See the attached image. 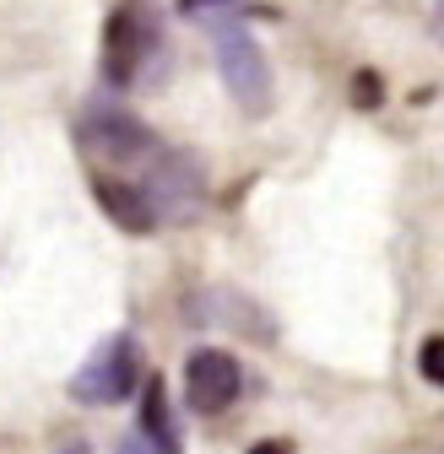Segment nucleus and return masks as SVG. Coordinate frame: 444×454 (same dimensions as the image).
<instances>
[{"label": "nucleus", "instance_id": "obj_1", "mask_svg": "<svg viewBox=\"0 0 444 454\" xmlns=\"http://www.w3.org/2000/svg\"><path fill=\"white\" fill-rule=\"evenodd\" d=\"M195 22H206L211 49H217L222 87L239 98V108H244V114H271L276 82H271V66H266V49H260L255 33L244 27V12H234V0H228V6H217V12H206V17H195Z\"/></svg>", "mask_w": 444, "mask_h": 454}, {"label": "nucleus", "instance_id": "obj_2", "mask_svg": "<svg viewBox=\"0 0 444 454\" xmlns=\"http://www.w3.org/2000/svg\"><path fill=\"white\" fill-rule=\"evenodd\" d=\"M163 54V12L152 0H120L103 22V82L136 87Z\"/></svg>", "mask_w": 444, "mask_h": 454}, {"label": "nucleus", "instance_id": "obj_3", "mask_svg": "<svg viewBox=\"0 0 444 454\" xmlns=\"http://www.w3.org/2000/svg\"><path fill=\"white\" fill-rule=\"evenodd\" d=\"M147 384V357H141V340L131 330H115L103 347L71 373V401L76 406H125L131 395Z\"/></svg>", "mask_w": 444, "mask_h": 454}, {"label": "nucleus", "instance_id": "obj_4", "mask_svg": "<svg viewBox=\"0 0 444 454\" xmlns=\"http://www.w3.org/2000/svg\"><path fill=\"white\" fill-rule=\"evenodd\" d=\"M141 190L152 195L157 222H190V216L206 206V168H201V157H190V152L157 146V152L147 157Z\"/></svg>", "mask_w": 444, "mask_h": 454}, {"label": "nucleus", "instance_id": "obj_5", "mask_svg": "<svg viewBox=\"0 0 444 454\" xmlns=\"http://www.w3.org/2000/svg\"><path fill=\"white\" fill-rule=\"evenodd\" d=\"M82 146L92 157H108V162H147L157 152V130L147 120H136L131 108L120 103H87V120H82Z\"/></svg>", "mask_w": 444, "mask_h": 454}, {"label": "nucleus", "instance_id": "obj_6", "mask_svg": "<svg viewBox=\"0 0 444 454\" xmlns=\"http://www.w3.org/2000/svg\"><path fill=\"white\" fill-rule=\"evenodd\" d=\"M239 389H244V368H239L234 352L201 347V352L185 357V401H190V411L217 417V411H228L239 401Z\"/></svg>", "mask_w": 444, "mask_h": 454}, {"label": "nucleus", "instance_id": "obj_7", "mask_svg": "<svg viewBox=\"0 0 444 454\" xmlns=\"http://www.w3.org/2000/svg\"><path fill=\"white\" fill-rule=\"evenodd\" d=\"M92 184V200L103 206V216L120 227V233H136V239H147V233H157V206H152V195L141 190V184H131V179H115V174H92L87 179Z\"/></svg>", "mask_w": 444, "mask_h": 454}, {"label": "nucleus", "instance_id": "obj_8", "mask_svg": "<svg viewBox=\"0 0 444 454\" xmlns=\"http://www.w3.org/2000/svg\"><path fill=\"white\" fill-rule=\"evenodd\" d=\"M157 454H185V438H179V422H174V401H169V384L157 373H147L141 384V422H136Z\"/></svg>", "mask_w": 444, "mask_h": 454}, {"label": "nucleus", "instance_id": "obj_9", "mask_svg": "<svg viewBox=\"0 0 444 454\" xmlns=\"http://www.w3.org/2000/svg\"><path fill=\"white\" fill-rule=\"evenodd\" d=\"M417 373L444 389V335H428L423 347H417Z\"/></svg>", "mask_w": 444, "mask_h": 454}, {"label": "nucleus", "instance_id": "obj_10", "mask_svg": "<svg viewBox=\"0 0 444 454\" xmlns=\"http://www.w3.org/2000/svg\"><path fill=\"white\" fill-rule=\"evenodd\" d=\"M379 92H385V87H379L374 71H358V76H353V103H358V108H379Z\"/></svg>", "mask_w": 444, "mask_h": 454}, {"label": "nucleus", "instance_id": "obj_11", "mask_svg": "<svg viewBox=\"0 0 444 454\" xmlns=\"http://www.w3.org/2000/svg\"><path fill=\"white\" fill-rule=\"evenodd\" d=\"M120 454H157V449H152V438H147V433L136 427V433H125V443H120Z\"/></svg>", "mask_w": 444, "mask_h": 454}, {"label": "nucleus", "instance_id": "obj_12", "mask_svg": "<svg viewBox=\"0 0 444 454\" xmlns=\"http://www.w3.org/2000/svg\"><path fill=\"white\" fill-rule=\"evenodd\" d=\"M217 6H228V0H179L185 17H206V12H217Z\"/></svg>", "mask_w": 444, "mask_h": 454}, {"label": "nucleus", "instance_id": "obj_13", "mask_svg": "<svg viewBox=\"0 0 444 454\" xmlns=\"http://www.w3.org/2000/svg\"><path fill=\"white\" fill-rule=\"evenodd\" d=\"M250 454H293V443L288 438H260V443H250Z\"/></svg>", "mask_w": 444, "mask_h": 454}, {"label": "nucleus", "instance_id": "obj_14", "mask_svg": "<svg viewBox=\"0 0 444 454\" xmlns=\"http://www.w3.org/2000/svg\"><path fill=\"white\" fill-rule=\"evenodd\" d=\"M433 22H439V38H444V0H433Z\"/></svg>", "mask_w": 444, "mask_h": 454}, {"label": "nucleus", "instance_id": "obj_15", "mask_svg": "<svg viewBox=\"0 0 444 454\" xmlns=\"http://www.w3.org/2000/svg\"><path fill=\"white\" fill-rule=\"evenodd\" d=\"M60 454H87V443H66V449H60Z\"/></svg>", "mask_w": 444, "mask_h": 454}]
</instances>
